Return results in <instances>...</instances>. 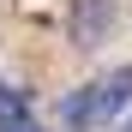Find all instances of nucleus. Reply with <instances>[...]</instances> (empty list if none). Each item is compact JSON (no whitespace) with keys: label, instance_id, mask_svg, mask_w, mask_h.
<instances>
[{"label":"nucleus","instance_id":"obj_1","mask_svg":"<svg viewBox=\"0 0 132 132\" xmlns=\"http://www.w3.org/2000/svg\"><path fill=\"white\" fill-rule=\"evenodd\" d=\"M126 102H132V66H114L108 78H96V84L66 96L60 120H66V132H90V126H108L114 114H126Z\"/></svg>","mask_w":132,"mask_h":132},{"label":"nucleus","instance_id":"obj_2","mask_svg":"<svg viewBox=\"0 0 132 132\" xmlns=\"http://www.w3.org/2000/svg\"><path fill=\"white\" fill-rule=\"evenodd\" d=\"M72 42L84 54H96V48H108L114 42V30H120V12H114V0H78L72 6Z\"/></svg>","mask_w":132,"mask_h":132},{"label":"nucleus","instance_id":"obj_3","mask_svg":"<svg viewBox=\"0 0 132 132\" xmlns=\"http://www.w3.org/2000/svg\"><path fill=\"white\" fill-rule=\"evenodd\" d=\"M0 132H42L36 120H12V126H0Z\"/></svg>","mask_w":132,"mask_h":132}]
</instances>
